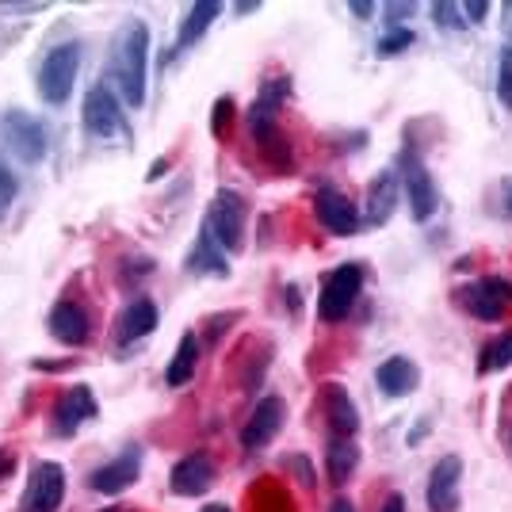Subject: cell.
Here are the masks:
<instances>
[{
	"mask_svg": "<svg viewBox=\"0 0 512 512\" xmlns=\"http://www.w3.org/2000/svg\"><path fill=\"white\" fill-rule=\"evenodd\" d=\"M146 65H150V27L146 20H127L107 54V85L115 96H123L127 107L146 104Z\"/></svg>",
	"mask_w": 512,
	"mask_h": 512,
	"instance_id": "obj_1",
	"label": "cell"
},
{
	"mask_svg": "<svg viewBox=\"0 0 512 512\" xmlns=\"http://www.w3.org/2000/svg\"><path fill=\"white\" fill-rule=\"evenodd\" d=\"M77 73H81V46L77 43L54 46L43 58V65H39V96L50 107H62L73 96Z\"/></svg>",
	"mask_w": 512,
	"mask_h": 512,
	"instance_id": "obj_2",
	"label": "cell"
},
{
	"mask_svg": "<svg viewBox=\"0 0 512 512\" xmlns=\"http://www.w3.org/2000/svg\"><path fill=\"white\" fill-rule=\"evenodd\" d=\"M245 222H249V203H245V195L234 192V188H222V192L214 195L211 214H207V230H211L214 241H218L222 249L237 253V249L245 245Z\"/></svg>",
	"mask_w": 512,
	"mask_h": 512,
	"instance_id": "obj_3",
	"label": "cell"
},
{
	"mask_svg": "<svg viewBox=\"0 0 512 512\" xmlns=\"http://www.w3.org/2000/svg\"><path fill=\"white\" fill-rule=\"evenodd\" d=\"M398 176H402V192L409 199V214L417 218V222H428L436 207H440V195H436V184H432V172L428 165L421 161V153L417 150H402L398 157Z\"/></svg>",
	"mask_w": 512,
	"mask_h": 512,
	"instance_id": "obj_4",
	"label": "cell"
},
{
	"mask_svg": "<svg viewBox=\"0 0 512 512\" xmlns=\"http://www.w3.org/2000/svg\"><path fill=\"white\" fill-rule=\"evenodd\" d=\"M363 291V264H341L325 276V287L318 295L321 321H344L352 314V306Z\"/></svg>",
	"mask_w": 512,
	"mask_h": 512,
	"instance_id": "obj_5",
	"label": "cell"
},
{
	"mask_svg": "<svg viewBox=\"0 0 512 512\" xmlns=\"http://www.w3.org/2000/svg\"><path fill=\"white\" fill-rule=\"evenodd\" d=\"M459 306L467 310L470 318L478 321H501L512 310V283L501 276H486V279H474L470 287H463L459 295Z\"/></svg>",
	"mask_w": 512,
	"mask_h": 512,
	"instance_id": "obj_6",
	"label": "cell"
},
{
	"mask_svg": "<svg viewBox=\"0 0 512 512\" xmlns=\"http://www.w3.org/2000/svg\"><path fill=\"white\" fill-rule=\"evenodd\" d=\"M65 501V470L50 459H39L31 467L27 490L20 497V512H58Z\"/></svg>",
	"mask_w": 512,
	"mask_h": 512,
	"instance_id": "obj_7",
	"label": "cell"
},
{
	"mask_svg": "<svg viewBox=\"0 0 512 512\" xmlns=\"http://www.w3.org/2000/svg\"><path fill=\"white\" fill-rule=\"evenodd\" d=\"M4 138H8V146L23 165H39L50 153V130L27 111H8L4 115Z\"/></svg>",
	"mask_w": 512,
	"mask_h": 512,
	"instance_id": "obj_8",
	"label": "cell"
},
{
	"mask_svg": "<svg viewBox=\"0 0 512 512\" xmlns=\"http://www.w3.org/2000/svg\"><path fill=\"white\" fill-rule=\"evenodd\" d=\"M287 96H291V77H272V81H264L260 96L249 107V130H253V138L260 146L279 134V107H283Z\"/></svg>",
	"mask_w": 512,
	"mask_h": 512,
	"instance_id": "obj_9",
	"label": "cell"
},
{
	"mask_svg": "<svg viewBox=\"0 0 512 512\" xmlns=\"http://www.w3.org/2000/svg\"><path fill=\"white\" fill-rule=\"evenodd\" d=\"M81 119H85V130L92 138H111V134L127 130V119H123V111H119V96L111 92L107 81H100L96 88H88Z\"/></svg>",
	"mask_w": 512,
	"mask_h": 512,
	"instance_id": "obj_10",
	"label": "cell"
},
{
	"mask_svg": "<svg viewBox=\"0 0 512 512\" xmlns=\"http://www.w3.org/2000/svg\"><path fill=\"white\" fill-rule=\"evenodd\" d=\"M142 474V448H123L111 463L96 467L88 474V490L92 493H104V497H119L123 490H130Z\"/></svg>",
	"mask_w": 512,
	"mask_h": 512,
	"instance_id": "obj_11",
	"label": "cell"
},
{
	"mask_svg": "<svg viewBox=\"0 0 512 512\" xmlns=\"http://www.w3.org/2000/svg\"><path fill=\"white\" fill-rule=\"evenodd\" d=\"M283 421H287V402H283V398H276V394L260 398V402H256V409L249 413L245 428H241V448H245V451L268 448V444L279 436Z\"/></svg>",
	"mask_w": 512,
	"mask_h": 512,
	"instance_id": "obj_12",
	"label": "cell"
},
{
	"mask_svg": "<svg viewBox=\"0 0 512 512\" xmlns=\"http://www.w3.org/2000/svg\"><path fill=\"white\" fill-rule=\"evenodd\" d=\"M459 482H463V459L444 455L428 474V512H459Z\"/></svg>",
	"mask_w": 512,
	"mask_h": 512,
	"instance_id": "obj_13",
	"label": "cell"
},
{
	"mask_svg": "<svg viewBox=\"0 0 512 512\" xmlns=\"http://www.w3.org/2000/svg\"><path fill=\"white\" fill-rule=\"evenodd\" d=\"M169 486L176 497H203L214 486V459L207 451L184 455L169 474Z\"/></svg>",
	"mask_w": 512,
	"mask_h": 512,
	"instance_id": "obj_14",
	"label": "cell"
},
{
	"mask_svg": "<svg viewBox=\"0 0 512 512\" xmlns=\"http://www.w3.org/2000/svg\"><path fill=\"white\" fill-rule=\"evenodd\" d=\"M314 207H318V222L329 234L352 237L360 230V207H356L348 195L337 192V188H321L318 199H314Z\"/></svg>",
	"mask_w": 512,
	"mask_h": 512,
	"instance_id": "obj_15",
	"label": "cell"
},
{
	"mask_svg": "<svg viewBox=\"0 0 512 512\" xmlns=\"http://www.w3.org/2000/svg\"><path fill=\"white\" fill-rule=\"evenodd\" d=\"M96 413H100V406H96V398H92V386L77 383L58 398V406H54V428H58V436H73V432L85 425V421H92Z\"/></svg>",
	"mask_w": 512,
	"mask_h": 512,
	"instance_id": "obj_16",
	"label": "cell"
},
{
	"mask_svg": "<svg viewBox=\"0 0 512 512\" xmlns=\"http://www.w3.org/2000/svg\"><path fill=\"white\" fill-rule=\"evenodd\" d=\"M321 413H325V425L333 436H356L360 432V409L348 398V390L341 383H325L321 386Z\"/></svg>",
	"mask_w": 512,
	"mask_h": 512,
	"instance_id": "obj_17",
	"label": "cell"
},
{
	"mask_svg": "<svg viewBox=\"0 0 512 512\" xmlns=\"http://www.w3.org/2000/svg\"><path fill=\"white\" fill-rule=\"evenodd\" d=\"M50 333H54V341L69 344V348H81V344L92 337L88 310L81 302H58V306L50 310Z\"/></svg>",
	"mask_w": 512,
	"mask_h": 512,
	"instance_id": "obj_18",
	"label": "cell"
},
{
	"mask_svg": "<svg viewBox=\"0 0 512 512\" xmlns=\"http://www.w3.org/2000/svg\"><path fill=\"white\" fill-rule=\"evenodd\" d=\"M184 268L192 272V276H214V279H226L230 276V260H226V249L214 241V234L207 230V222H203V230L195 237L192 253L184 260Z\"/></svg>",
	"mask_w": 512,
	"mask_h": 512,
	"instance_id": "obj_19",
	"label": "cell"
},
{
	"mask_svg": "<svg viewBox=\"0 0 512 512\" xmlns=\"http://www.w3.org/2000/svg\"><path fill=\"white\" fill-rule=\"evenodd\" d=\"M375 383H379V390H383L386 398H406L421 383V367L409 360V356H390L375 371Z\"/></svg>",
	"mask_w": 512,
	"mask_h": 512,
	"instance_id": "obj_20",
	"label": "cell"
},
{
	"mask_svg": "<svg viewBox=\"0 0 512 512\" xmlns=\"http://www.w3.org/2000/svg\"><path fill=\"white\" fill-rule=\"evenodd\" d=\"M153 329H157V306H153L150 299L127 302V310H123L119 321H115V337H119V344L142 341V337H150Z\"/></svg>",
	"mask_w": 512,
	"mask_h": 512,
	"instance_id": "obj_21",
	"label": "cell"
},
{
	"mask_svg": "<svg viewBox=\"0 0 512 512\" xmlns=\"http://www.w3.org/2000/svg\"><path fill=\"white\" fill-rule=\"evenodd\" d=\"M398 207V172H379V180L367 188V226H386Z\"/></svg>",
	"mask_w": 512,
	"mask_h": 512,
	"instance_id": "obj_22",
	"label": "cell"
},
{
	"mask_svg": "<svg viewBox=\"0 0 512 512\" xmlns=\"http://www.w3.org/2000/svg\"><path fill=\"white\" fill-rule=\"evenodd\" d=\"M360 467V448L348 440V436H329L325 444V474H329V486H344Z\"/></svg>",
	"mask_w": 512,
	"mask_h": 512,
	"instance_id": "obj_23",
	"label": "cell"
},
{
	"mask_svg": "<svg viewBox=\"0 0 512 512\" xmlns=\"http://www.w3.org/2000/svg\"><path fill=\"white\" fill-rule=\"evenodd\" d=\"M222 16V4H214V0H203V4H192L188 8V16L180 23V39H176V50H188L195 46L207 31H211V23Z\"/></svg>",
	"mask_w": 512,
	"mask_h": 512,
	"instance_id": "obj_24",
	"label": "cell"
},
{
	"mask_svg": "<svg viewBox=\"0 0 512 512\" xmlns=\"http://www.w3.org/2000/svg\"><path fill=\"white\" fill-rule=\"evenodd\" d=\"M195 367H199V337H195V333H184L180 344H176V356H172L169 371H165V383L169 386L192 383Z\"/></svg>",
	"mask_w": 512,
	"mask_h": 512,
	"instance_id": "obj_25",
	"label": "cell"
},
{
	"mask_svg": "<svg viewBox=\"0 0 512 512\" xmlns=\"http://www.w3.org/2000/svg\"><path fill=\"white\" fill-rule=\"evenodd\" d=\"M512 363V333H497L482 352H478V371L493 375V371H505Z\"/></svg>",
	"mask_w": 512,
	"mask_h": 512,
	"instance_id": "obj_26",
	"label": "cell"
},
{
	"mask_svg": "<svg viewBox=\"0 0 512 512\" xmlns=\"http://www.w3.org/2000/svg\"><path fill=\"white\" fill-rule=\"evenodd\" d=\"M409 46H413V31L409 27H390L383 39H379V46H375V54L379 58H394V54H402Z\"/></svg>",
	"mask_w": 512,
	"mask_h": 512,
	"instance_id": "obj_27",
	"label": "cell"
},
{
	"mask_svg": "<svg viewBox=\"0 0 512 512\" xmlns=\"http://www.w3.org/2000/svg\"><path fill=\"white\" fill-rule=\"evenodd\" d=\"M234 127V100L230 96H218L214 100V115H211V134L214 138H226Z\"/></svg>",
	"mask_w": 512,
	"mask_h": 512,
	"instance_id": "obj_28",
	"label": "cell"
},
{
	"mask_svg": "<svg viewBox=\"0 0 512 512\" xmlns=\"http://www.w3.org/2000/svg\"><path fill=\"white\" fill-rule=\"evenodd\" d=\"M497 100L512 111V43L501 50V65H497Z\"/></svg>",
	"mask_w": 512,
	"mask_h": 512,
	"instance_id": "obj_29",
	"label": "cell"
},
{
	"mask_svg": "<svg viewBox=\"0 0 512 512\" xmlns=\"http://www.w3.org/2000/svg\"><path fill=\"white\" fill-rule=\"evenodd\" d=\"M16 195H20V180L12 176V169H4V165H0V222H4V214L12 211Z\"/></svg>",
	"mask_w": 512,
	"mask_h": 512,
	"instance_id": "obj_30",
	"label": "cell"
},
{
	"mask_svg": "<svg viewBox=\"0 0 512 512\" xmlns=\"http://www.w3.org/2000/svg\"><path fill=\"white\" fill-rule=\"evenodd\" d=\"M432 16H436V23H444V27H451V31H463L467 27V20H463V8L459 4H432Z\"/></svg>",
	"mask_w": 512,
	"mask_h": 512,
	"instance_id": "obj_31",
	"label": "cell"
},
{
	"mask_svg": "<svg viewBox=\"0 0 512 512\" xmlns=\"http://www.w3.org/2000/svg\"><path fill=\"white\" fill-rule=\"evenodd\" d=\"M413 8H417V4H386V8H383L386 23H390V27H402V20H409V16H413Z\"/></svg>",
	"mask_w": 512,
	"mask_h": 512,
	"instance_id": "obj_32",
	"label": "cell"
},
{
	"mask_svg": "<svg viewBox=\"0 0 512 512\" xmlns=\"http://www.w3.org/2000/svg\"><path fill=\"white\" fill-rule=\"evenodd\" d=\"M463 8V20L467 23H482L486 16H490V4L486 0H474V4H459Z\"/></svg>",
	"mask_w": 512,
	"mask_h": 512,
	"instance_id": "obj_33",
	"label": "cell"
},
{
	"mask_svg": "<svg viewBox=\"0 0 512 512\" xmlns=\"http://www.w3.org/2000/svg\"><path fill=\"white\" fill-rule=\"evenodd\" d=\"M287 467H291L295 474H299L302 486H314V470H310V463H306V459H299V455H291V459H287Z\"/></svg>",
	"mask_w": 512,
	"mask_h": 512,
	"instance_id": "obj_34",
	"label": "cell"
},
{
	"mask_svg": "<svg viewBox=\"0 0 512 512\" xmlns=\"http://www.w3.org/2000/svg\"><path fill=\"white\" fill-rule=\"evenodd\" d=\"M16 474V451H0V482H8Z\"/></svg>",
	"mask_w": 512,
	"mask_h": 512,
	"instance_id": "obj_35",
	"label": "cell"
},
{
	"mask_svg": "<svg viewBox=\"0 0 512 512\" xmlns=\"http://www.w3.org/2000/svg\"><path fill=\"white\" fill-rule=\"evenodd\" d=\"M379 512H406V497H402V493H390Z\"/></svg>",
	"mask_w": 512,
	"mask_h": 512,
	"instance_id": "obj_36",
	"label": "cell"
},
{
	"mask_svg": "<svg viewBox=\"0 0 512 512\" xmlns=\"http://www.w3.org/2000/svg\"><path fill=\"white\" fill-rule=\"evenodd\" d=\"M352 12H356L360 20H371V16H375V4H367V0H356V4H352Z\"/></svg>",
	"mask_w": 512,
	"mask_h": 512,
	"instance_id": "obj_37",
	"label": "cell"
},
{
	"mask_svg": "<svg viewBox=\"0 0 512 512\" xmlns=\"http://www.w3.org/2000/svg\"><path fill=\"white\" fill-rule=\"evenodd\" d=\"M161 172H169V161H165V157H157V161H153L150 176H146V180H161Z\"/></svg>",
	"mask_w": 512,
	"mask_h": 512,
	"instance_id": "obj_38",
	"label": "cell"
},
{
	"mask_svg": "<svg viewBox=\"0 0 512 512\" xmlns=\"http://www.w3.org/2000/svg\"><path fill=\"white\" fill-rule=\"evenodd\" d=\"M329 512H356V505H352V501H348V497H337V501H333V505H329Z\"/></svg>",
	"mask_w": 512,
	"mask_h": 512,
	"instance_id": "obj_39",
	"label": "cell"
},
{
	"mask_svg": "<svg viewBox=\"0 0 512 512\" xmlns=\"http://www.w3.org/2000/svg\"><path fill=\"white\" fill-rule=\"evenodd\" d=\"M203 512H234L226 501H211V505H203Z\"/></svg>",
	"mask_w": 512,
	"mask_h": 512,
	"instance_id": "obj_40",
	"label": "cell"
},
{
	"mask_svg": "<svg viewBox=\"0 0 512 512\" xmlns=\"http://www.w3.org/2000/svg\"><path fill=\"white\" fill-rule=\"evenodd\" d=\"M509 448H512V428H509Z\"/></svg>",
	"mask_w": 512,
	"mask_h": 512,
	"instance_id": "obj_41",
	"label": "cell"
},
{
	"mask_svg": "<svg viewBox=\"0 0 512 512\" xmlns=\"http://www.w3.org/2000/svg\"><path fill=\"white\" fill-rule=\"evenodd\" d=\"M509 211H512V192H509Z\"/></svg>",
	"mask_w": 512,
	"mask_h": 512,
	"instance_id": "obj_42",
	"label": "cell"
}]
</instances>
